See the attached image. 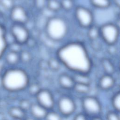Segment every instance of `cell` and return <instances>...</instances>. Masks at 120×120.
Masks as SVG:
<instances>
[{
	"label": "cell",
	"mask_w": 120,
	"mask_h": 120,
	"mask_svg": "<svg viewBox=\"0 0 120 120\" xmlns=\"http://www.w3.org/2000/svg\"><path fill=\"white\" fill-rule=\"evenodd\" d=\"M75 83H81L90 85L91 83V79L86 74L75 73L72 76Z\"/></svg>",
	"instance_id": "cell-17"
},
{
	"label": "cell",
	"mask_w": 120,
	"mask_h": 120,
	"mask_svg": "<svg viewBox=\"0 0 120 120\" xmlns=\"http://www.w3.org/2000/svg\"><path fill=\"white\" fill-rule=\"evenodd\" d=\"M113 1L115 5L118 6L120 7V0H113Z\"/></svg>",
	"instance_id": "cell-38"
},
{
	"label": "cell",
	"mask_w": 120,
	"mask_h": 120,
	"mask_svg": "<svg viewBox=\"0 0 120 120\" xmlns=\"http://www.w3.org/2000/svg\"><path fill=\"white\" fill-rule=\"evenodd\" d=\"M57 105L60 114L66 117L72 115L76 109L75 101L72 98L68 96L60 97L58 100Z\"/></svg>",
	"instance_id": "cell-8"
},
{
	"label": "cell",
	"mask_w": 120,
	"mask_h": 120,
	"mask_svg": "<svg viewBox=\"0 0 120 120\" xmlns=\"http://www.w3.org/2000/svg\"><path fill=\"white\" fill-rule=\"evenodd\" d=\"M119 35L118 26L112 23H107L100 28V36L108 45H115Z\"/></svg>",
	"instance_id": "cell-4"
},
{
	"label": "cell",
	"mask_w": 120,
	"mask_h": 120,
	"mask_svg": "<svg viewBox=\"0 0 120 120\" xmlns=\"http://www.w3.org/2000/svg\"><path fill=\"white\" fill-rule=\"evenodd\" d=\"M8 114L13 119H25L26 118V112L19 106L9 107L8 109Z\"/></svg>",
	"instance_id": "cell-14"
},
{
	"label": "cell",
	"mask_w": 120,
	"mask_h": 120,
	"mask_svg": "<svg viewBox=\"0 0 120 120\" xmlns=\"http://www.w3.org/2000/svg\"><path fill=\"white\" fill-rule=\"evenodd\" d=\"M47 62L48 67L53 71H57L60 68V61L58 58H51Z\"/></svg>",
	"instance_id": "cell-23"
},
{
	"label": "cell",
	"mask_w": 120,
	"mask_h": 120,
	"mask_svg": "<svg viewBox=\"0 0 120 120\" xmlns=\"http://www.w3.org/2000/svg\"><path fill=\"white\" fill-rule=\"evenodd\" d=\"M88 36L91 41L97 40L100 36V28L97 26L91 25L89 28Z\"/></svg>",
	"instance_id": "cell-20"
},
{
	"label": "cell",
	"mask_w": 120,
	"mask_h": 120,
	"mask_svg": "<svg viewBox=\"0 0 120 120\" xmlns=\"http://www.w3.org/2000/svg\"><path fill=\"white\" fill-rule=\"evenodd\" d=\"M14 120H25V119H14Z\"/></svg>",
	"instance_id": "cell-40"
},
{
	"label": "cell",
	"mask_w": 120,
	"mask_h": 120,
	"mask_svg": "<svg viewBox=\"0 0 120 120\" xmlns=\"http://www.w3.org/2000/svg\"><path fill=\"white\" fill-rule=\"evenodd\" d=\"M45 33L48 38L54 41H59L63 39L68 31L66 21L56 16L50 17L45 24Z\"/></svg>",
	"instance_id": "cell-3"
},
{
	"label": "cell",
	"mask_w": 120,
	"mask_h": 120,
	"mask_svg": "<svg viewBox=\"0 0 120 120\" xmlns=\"http://www.w3.org/2000/svg\"><path fill=\"white\" fill-rule=\"evenodd\" d=\"M5 119L6 116L5 114L2 112H0V120H5Z\"/></svg>",
	"instance_id": "cell-36"
},
{
	"label": "cell",
	"mask_w": 120,
	"mask_h": 120,
	"mask_svg": "<svg viewBox=\"0 0 120 120\" xmlns=\"http://www.w3.org/2000/svg\"><path fill=\"white\" fill-rule=\"evenodd\" d=\"M48 0H34V4L37 9L42 10L46 8Z\"/></svg>",
	"instance_id": "cell-32"
},
{
	"label": "cell",
	"mask_w": 120,
	"mask_h": 120,
	"mask_svg": "<svg viewBox=\"0 0 120 120\" xmlns=\"http://www.w3.org/2000/svg\"><path fill=\"white\" fill-rule=\"evenodd\" d=\"M73 120H88V119L86 114L79 113L75 116Z\"/></svg>",
	"instance_id": "cell-34"
},
{
	"label": "cell",
	"mask_w": 120,
	"mask_h": 120,
	"mask_svg": "<svg viewBox=\"0 0 120 120\" xmlns=\"http://www.w3.org/2000/svg\"><path fill=\"white\" fill-rule=\"evenodd\" d=\"M31 104L32 103L29 100L27 99H22L19 101L18 106L23 110L26 112L30 110Z\"/></svg>",
	"instance_id": "cell-30"
},
{
	"label": "cell",
	"mask_w": 120,
	"mask_h": 120,
	"mask_svg": "<svg viewBox=\"0 0 120 120\" xmlns=\"http://www.w3.org/2000/svg\"><path fill=\"white\" fill-rule=\"evenodd\" d=\"M2 88L9 92H17L27 89L30 84V78L23 69L12 68L7 69L1 78Z\"/></svg>",
	"instance_id": "cell-2"
},
{
	"label": "cell",
	"mask_w": 120,
	"mask_h": 120,
	"mask_svg": "<svg viewBox=\"0 0 120 120\" xmlns=\"http://www.w3.org/2000/svg\"><path fill=\"white\" fill-rule=\"evenodd\" d=\"M0 5L4 9L9 11L15 6L14 0H0Z\"/></svg>",
	"instance_id": "cell-28"
},
{
	"label": "cell",
	"mask_w": 120,
	"mask_h": 120,
	"mask_svg": "<svg viewBox=\"0 0 120 120\" xmlns=\"http://www.w3.org/2000/svg\"><path fill=\"white\" fill-rule=\"evenodd\" d=\"M75 14L77 21L81 26L89 28L92 25L93 16L89 9L82 6H78L75 8Z\"/></svg>",
	"instance_id": "cell-7"
},
{
	"label": "cell",
	"mask_w": 120,
	"mask_h": 120,
	"mask_svg": "<svg viewBox=\"0 0 120 120\" xmlns=\"http://www.w3.org/2000/svg\"><path fill=\"white\" fill-rule=\"evenodd\" d=\"M10 33L14 40L22 45L26 43L30 37L28 29L21 24L13 23L10 27Z\"/></svg>",
	"instance_id": "cell-6"
},
{
	"label": "cell",
	"mask_w": 120,
	"mask_h": 120,
	"mask_svg": "<svg viewBox=\"0 0 120 120\" xmlns=\"http://www.w3.org/2000/svg\"><path fill=\"white\" fill-rule=\"evenodd\" d=\"M25 44H27L29 47H32L35 46L36 43H35V40H34V39H33V38H30H30L27 41Z\"/></svg>",
	"instance_id": "cell-35"
},
{
	"label": "cell",
	"mask_w": 120,
	"mask_h": 120,
	"mask_svg": "<svg viewBox=\"0 0 120 120\" xmlns=\"http://www.w3.org/2000/svg\"><path fill=\"white\" fill-rule=\"evenodd\" d=\"M22 45L14 41L8 44V49L9 51L19 53L22 50Z\"/></svg>",
	"instance_id": "cell-24"
},
{
	"label": "cell",
	"mask_w": 120,
	"mask_h": 120,
	"mask_svg": "<svg viewBox=\"0 0 120 120\" xmlns=\"http://www.w3.org/2000/svg\"><path fill=\"white\" fill-rule=\"evenodd\" d=\"M115 84V79L112 75L105 74L99 81V87L103 90H108L112 88Z\"/></svg>",
	"instance_id": "cell-13"
},
{
	"label": "cell",
	"mask_w": 120,
	"mask_h": 120,
	"mask_svg": "<svg viewBox=\"0 0 120 120\" xmlns=\"http://www.w3.org/2000/svg\"><path fill=\"white\" fill-rule=\"evenodd\" d=\"M60 2L61 8L66 11L71 10L74 6V2L72 0H61Z\"/></svg>",
	"instance_id": "cell-31"
},
{
	"label": "cell",
	"mask_w": 120,
	"mask_h": 120,
	"mask_svg": "<svg viewBox=\"0 0 120 120\" xmlns=\"http://www.w3.org/2000/svg\"><path fill=\"white\" fill-rule=\"evenodd\" d=\"M5 60L8 65L15 66L20 61L19 53L8 51L5 54Z\"/></svg>",
	"instance_id": "cell-16"
},
{
	"label": "cell",
	"mask_w": 120,
	"mask_h": 120,
	"mask_svg": "<svg viewBox=\"0 0 120 120\" xmlns=\"http://www.w3.org/2000/svg\"><path fill=\"white\" fill-rule=\"evenodd\" d=\"M45 120H62V116L60 113L55 111H48Z\"/></svg>",
	"instance_id": "cell-27"
},
{
	"label": "cell",
	"mask_w": 120,
	"mask_h": 120,
	"mask_svg": "<svg viewBox=\"0 0 120 120\" xmlns=\"http://www.w3.org/2000/svg\"><path fill=\"white\" fill-rule=\"evenodd\" d=\"M25 120H37L34 118H27L25 119Z\"/></svg>",
	"instance_id": "cell-39"
},
{
	"label": "cell",
	"mask_w": 120,
	"mask_h": 120,
	"mask_svg": "<svg viewBox=\"0 0 120 120\" xmlns=\"http://www.w3.org/2000/svg\"><path fill=\"white\" fill-rule=\"evenodd\" d=\"M91 4L95 7L98 8H106L110 4V0H90Z\"/></svg>",
	"instance_id": "cell-21"
},
{
	"label": "cell",
	"mask_w": 120,
	"mask_h": 120,
	"mask_svg": "<svg viewBox=\"0 0 120 120\" xmlns=\"http://www.w3.org/2000/svg\"><path fill=\"white\" fill-rule=\"evenodd\" d=\"M73 89L78 94H86L90 91V86L88 84L75 83Z\"/></svg>",
	"instance_id": "cell-19"
},
{
	"label": "cell",
	"mask_w": 120,
	"mask_h": 120,
	"mask_svg": "<svg viewBox=\"0 0 120 120\" xmlns=\"http://www.w3.org/2000/svg\"><path fill=\"white\" fill-rule=\"evenodd\" d=\"M118 92L112 97V105L113 108L118 112L120 110V94Z\"/></svg>",
	"instance_id": "cell-25"
},
{
	"label": "cell",
	"mask_w": 120,
	"mask_h": 120,
	"mask_svg": "<svg viewBox=\"0 0 120 120\" xmlns=\"http://www.w3.org/2000/svg\"><path fill=\"white\" fill-rule=\"evenodd\" d=\"M27 88H28V91H29V94L31 95L35 96L41 89L39 85L38 84L36 83L30 84H29Z\"/></svg>",
	"instance_id": "cell-29"
},
{
	"label": "cell",
	"mask_w": 120,
	"mask_h": 120,
	"mask_svg": "<svg viewBox=\"0 0 120 120\" xmlns=\"http://www.w3.org/2000/svg\"><path fill=\"white\" fill-rule=\"evenodd\" d=\"M10 18L14 23L24 25L29 17L26 10L21 6H15L10 11Z\"/></svg>",
	"instance_id": "cell-10"
},
{
	"label": "cell",
	"mask_w": 120,
	"mask_h": 120,
	"mask_svg": "<svg viewBox=\"0 0 120 120\" xmlns=\"http://www.w3.org/2000/svg\"><path fill=\"white\" fill-rule=\"evenodd\" d=\"M91 120H103L99 116H97L93 117V118H92V119Z\"/></svg>",
	"instance_id": "cell-37"
},
{
	"label": "cell",
	"mask_w": 120,
	"mask_h": 120,
	"mask_svg": "<svg viewBox=\"0 0 120 120\" xmlns=\"http://www.w3.org/2000/svg\"><path fill=\"white\" fill-rule=\"evenodd\" d=\"M101 64L106 74L112 75L115 71L112 63L107 58H104L101 60Z\"/></svg>",
	"instance_id": "cell-18"
},
{
	"label": "cell",
	"mask_w": 120,
	"mask_h": 120,
	"mask_svg": "<svg viewBox=\"0 0 120 120\" xmlns=\"http://www.w3.org/2000/svg\"><path fill=\"white\" fill-rule=\"evenodd\" d=\"M8 42L6 38L5 28L0 24V58L4 55L8 49Z\"/></svg>",
	"instance_id": "cell-15"
},
{
	"label": "cell",
	"mask_w": 120,
	"mask_h": 120,
	"mask_svg": "<svg viewBox=\"0 0 120 120\" xmlns=\"http://www.w3.org/2000/svg\"><path fill=\"white\" fill-rule=\"evenodd\" d=\"M29 110L34 118L37 120L45 119L48 111L38 103H32Z\"/></svg>",
	"instance_id": "cell-11"
},
{
	"label": "cell",
	"mask_w": 120,
	"mask_h": 120,
	"mask_svg": "<svg viewBox=\"0 0 120 120\" xmlns=\"http://www.w3.org/2000/svg\"><path fill=\"white\" fill-rule=\"evenodd\" d=\"M46 8L52 12H57L61 8L60 2L58 0H48Z\"/></svg>",
	"instance_id": "cell-22"
},
{
	"label": "cell",
	"mask_w": 120,
	"mask_h": 120,
	"mask_svg": "<svg viewBox=\"0 0 120 120\" xmlns=\"http://www.w3.org/2000/svg\"><path fill=\"white\" fill-rule=\"evenodd\" d=\"M58 82L60 85L66 90L73 89L75 84L73 77L65 73H63L60 75Z\"/></svg>",
	"instance_id": "cell-12"
},
{
	"label": "cell",
	"mask_w": 120,
	"mask_h": 120,
	"mask_svg": "<svg viewBox=\"0 0 120 120\" xmlns=\"http://www.w3.org/2000/svg\"><path fill=\"white\" fill-rule=\"evenodd\" d=\"M20 60L23 63H28L32 59V56L30 53L27 50H22L19 53Z\"/></svg>",
	"instance_id": "cell-26"
},
{
	"label": "cell",
	"mask_w": 120,
	"mask_h": 120,
	"mask_svg": "<svg viewBox=\"0 0 120 120\" xmlns=\"http://www.w3.org/2000/svg\"><path fill=\"white\" fill-rule=\"evenodd\" d=\"M38 104L47 110H52L54 106L55 101L52 92L48 90L41 89L36 96Z\"/></svg>",
	"instance_id": "cell-9"
},
{
	"label": "cell",
	"mask_w": 120,
	"mask_h": 120,
	"mask_svg": "<svg viewBox=\"0 0 120 120\" xmlns=\"http://www.w3.org/2000/svg\"><path fill=\"white\" fill-rule=\"evenodd\" d=\"M82 107L85 114L93 117L98 116L102 110V106L98 99L94 96H86L82 100Z\"/></svg>",
	"instance_id": "cell-5"
},
{
	"label": "cell",
	"mask_w": 120,
	"mask_h": 120,
	"mask_svg": "<svg viewBox=\"0 0 120 120\" xmlns=\"http://www.w3.org/2000/svg\"><path fill=\"white\" fill-rule=\"evenodd\" d=\"M107 120H120L118 113L115 112H109L106 115Z\"/></svg>",
	"instance_id": "cell-33"
},
{
	"label": "cell",
	"mask_w": 120,
	"mask_h": 120,
	"mask_svg": "<svg viewBox=\"0 0 120 120\" xmlns=\"http://www.w3.org/2000/svg\"></svg>",
	"instance_id": "cell-41"
},
{
	"label": "cell",
	"mask_w": 120,
	"mask_h": 120,
	"mask_svg": "<svg viewBox=\"0 0 120 120\" xmlns=\"http://www.w3.org/2000/svg\"><path fill=\"white\" fill-rule=\"evenodd\" d=\"M57 56L60 63L75 73L88 74L91 70L90 57L81 43L73 42L63 45L58 50Z\"/></svg>",
	"instance_id": "cell-1"
}]
</instances>
